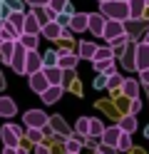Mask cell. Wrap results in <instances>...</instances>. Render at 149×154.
I'll use <instances>...</instances> for the list:
<instances>
[{
  "label": "cell",
  "mask_w": 149,
  "mask_h": 154,
  "mask_svg": "<svg viewBox=\"0 0 149 154\" xmlns=\"http://www.w3.org/2000/svg\"><path fill=\"white\" fill-rule=\"evenodd\" d=\"M82 147H85V144H82V139H79V137H75V134H72V137H67L65 139V149L67 152H82Z\"/></svg>",
  "instance_id": "obj_30"
},
{
  "label": "cell",
  "mask_w": 149,
  "mask_h": 154,
  "mask_svg": "<svg viewBox=\"0 0 149 154\" xmlns=\"http://www.w3.org/2000/svg\"><path fill=\"white\" fill-rule=\"evenodd\" d=\"M57 57H60L57 50H47V52L42 55V67H52V65H57Z\"/></svg>",
  "instance_id": "obj_33"
},
{
  "label": "cell",
  "mask_w": 149,
  "mask_h": 154,
  "mask_svg": "<svg viewBox=\"0 0 149 154\" xmlns=\"http://www.w3.org/2000/svg\"><path fill=\"white\" fill-rule=\"evenodd\" d=\"M139 109H142V102H139V97H134L132 100V114H137Z\"/></svg>",
  "instance_id": "obj_43"
},
{
  "label": "cell",
  "mask_w": 149,
  "mask_h": 154,
  "mask_svg": "<svg viewBox=\"0 0 149 154\" xmlns=\"http://www.w3.org/2000/svg\"><path fill=\"white\" fill-rule=\"evenodd\" d=\"M67 154H77V152H67Z\"/></svg>",
  "instance_id": "obj_50"
},
{
  "label": "cell",
  "mask_w": 149,
  "mask_h": 154,
  "mask_svg": "<svg viewBox=\"0 0 149 154\" xmlns=\"http://www.w3.org/2000/svg\"><path fill=\"white\" fill-rule=\"evenodd\" d=\"M95 50H97V45L95 42H89V40H85V42H79V57H85V60H92V55H95Z\"/></svg>",
  "instance_id": "obj_28"
},
{
  "label": "cell",
  "mask_w": 149,
  "mask_h": 154,
  "mask_svg": "<svg viewBox=\"0 0 149 154\" xmlns=\"http://www.w3.org/2000/svg\"><path fill=\"white\" fill-rule=\"evenodd\" d=\"M139 77H142V85H147V87H149V67L139 72Z\"/></svg>",
  "instance_id": "obj_44"
},
{
  "label": "cell",
  "mask_w": 149,
  "mask_h": 154,
  "mask_svg": "<svg viewBox=\"0 0 149 154\" xmlns=\"http://www.w3.org/2000/svg\"><path fill=\"white\" fill-rule=\"evenodd\" d=\"M65 5H67V0H50V3H47V8H50V10H55V13H62Z\"/></svg>",
  "instance_id": "obj_38"
},
{
  "label": "cell",
  "mask_w": 149,
  "mask_h": 154,
  "mask_svg": "<svg viewBox=\"0 0 149 154\" xmlns=\"http://www.w3.org/2000/svg\"><path fill=\"white\" fill-rule=\"evenodd\" d=\"M129 149H132V134H129V132H119L117 152H129Z\"/></svg>",
  "instance_id": "obj_27"
},
{
  "label": "cell",
  "mask_w": 149,
  "mask_h": 154,
  "mask_svg": "<svg viewBox=\"0 0 149 154\" xmlns=\"http://www.w3.org/2000/svg\"><path fill=\"white\" fill-rule=\"evenodd\" d=\"M20 137H23V127H17V124H5V127L0 129L3 147H17V144H20Z\"/></svg>",
  "instance_id": "obj_2"
},
{
  "label": "cell",
  "mask_w": 149,
  "mask_h": 154,
  "mask_svg": "<svg viewBox=\"0 0 149 154\" xmlns=\"http://www.w3.org/2000/svg\"><path fill=\"white\" fill-rule=\"evenodd\" d=\"M17 42L25 47V50H37V42H40V35H33V32H20Z\"/></svg>",
  "instance_id": "obj_21"
},
{
  "label": "cell",
  "mask_w": 149,
  "mask_h": 154,
  "mask_svg": "<svg viewBox=\"0 0 149 154\" xmlns=\"http://www.w3.org/2000/svg\"><path fill=\"white\" fill-rule=\"evenodd\" d=\"M104 23H107V17L102 13H87V30L97 35V37H102V30H104Z\"/></svg>",
  "instance_id": "obj_7"
},
{
  "label": "cell",
  "mask_w": 149,
  "mask_h": 154,
  "mask_svg": "<svg viewBox=\"0 0 149 154\" xmlns=\"http://www.w3.org/2000/svg\"><path fill=\"white\" fill-rule=\"evenodd\" d=\"M97 72H104V75H112L114 72V60H99V62H92Z\"/></svg>",
  "instance_id": "obj_31"
},
{
  "label": "cell",
  "mask_w": 149,
  "mask_h": 154,
  "mask_svg": "<svg viewBox=\"0 0 149 154\" xmlns=\"http://www.w3.org/2000/svg\"><path fill=\"white\" fill-rule=\"evenodd\" d=\"M0 35H3V40H17L20 37V30L15 25H10L8 20H3V27H0Z\"/></svg>",
  "instance_id": "obj_24"
},
{
  "label": "cell",
  "mask_w": 149,
  "mask_h": 154,
  "mask_svg": "<svg viewBox=\"0 0 149 154\" xmlns=\"http://www.w3.org/2000/svg\"><path fill=\"white\" fill-rule=\"evenodd\" d=\"M119 90H122V94H124V97H129V100L139 97V82H137V80H122Z\"/></svg>",
  "instance_id": "obj_18"
},
{
  "label": "cell",
  "mask_w": 149,
  "mask_h": 154,
  "mask_svg": "<svg viewBox=\"0 0 149 154\" xmlns=\"http://www.w3.org/2000/svg\"><path fill=\"white\" fill-rule=\"evenodd\" d=\"M47 122H50V117H47V112H42V109H27L23 114V124L25 127L42 129V127H47Z\"/></svg>",
  "instance_id": "obj_3"
},
{
  "label": "cell",
  "mask_w": 149,
  "mask_h": 154,
  "mask_svg": "<svg viewBox=\"0 0 149 154\" xmlns=\"http://www.w3.org/2000/svg\"><path fill=\"white\" fill-rule=\"evenodd\" d=\"M70 17H72V15L62 10V13H57V15H55V23H57L60 27H67V25H70Z\"/></svg>",
  "instance_id": "obj_36"
},
{
  "label": "cell",
  "mask_w": 149,
  "mask_h": 154,
  "mask_svg": "<svg viewBox=\"0 0 149 154\" xmlns=\"http://www.w3.org/2000/svg\"><path fill=\"white\" fill-rule=\"evenodd\" d=\"M99 13L107 20H122V23L129 20V5L124 0H104V3H99Z\"/></svg>",
  "instance_id": "obj_1"
},
{
  "label": "cell",
  "mask_w": 149,
  "mask_h": 154,
  "mask_svg": "<svg viewBox=\"0 0 149 154\" xmlns=\"http://www.w3.org/2000/svg\"><path fill=\"white\" fill-rule=\"evenodd\" d=\"M8 10H23V0H3Z\"/></svg>",
  "instance_id": "obj_40"
},
{
  "label": "cell",
  "mask_w": 149,
  "mask_h": 154,
  "mask_svg": "<svg viewBox=\"0 0 149 154\" xmlns=\"http://www.w3.org/2000/svg\"><path fill=\"white\" fill-rule=\"evenodd\" d=\"M47 87H50V82H47V77H45L42 70H37V72L30 75V90H33L35 94H42Z\"/></svg>",
  "instance_id": "obj_10"
},
{
  "label": "cell",
  "mask_w": 149,
  "mask_h": 154,
  "mask_svg": "<svg viewBox=\"0 0 149 154\" xmlns=\"http://www.w3.org/2000/svg\"><path fill=\"white\" fill-rule=\"evenodd\" d=\"M75 137H79V139H85L87 137V134H89V119L87 117H79L77 122H75Z\"/></svg>",
  "instance_id": "obj_25"
},
{
  "label": "cell",
  "mask_w": 149,
  "mask_h": 154,
  "mask_svg": "<svg viewBox=\"0 0 149 154\" xmlns=\"http://www.w3.org/2000/svg\"><path fill=\"white\" fill-rule=\"evenodd\" d=\"M0 42H3V35H0Z\"/></svg>",
  "instance_id": "obj_51"
},
{
  "label": "cell",
  "mask_w": 149,
  "mask_h": 154,
  "mask_svg": "<svg viewBox=\"0 0 149 154\" xmlns=\"http://www.w3.org/2000/svg\"><path fill=\"white\" fill-rule=\"evenodd\" d=\"M67 27H70L72 32H85V30H87V13H72Z\"/></svg>",
  "instance_id": "obj_14"
},
{
  "label": "cell",
  "mask_w": 149,
  "mask_h": 154,
  "mask_svg": "<svg viewBox=\"0 0 149 154\" xmlns=\"http://www.w3.org/2000/svg\"><path fill=\"white\" fill-rule=\"evenodd\" d=\"M124 32H127V23H122V20H107L104 30H102V37L107 42H112V40H117V37H122Z\"/></svg>",
  "instance_id": "obj_4"
},
{
  "label": "cell",
  "mask_w": 149,
  "mask_h": 154,
  "mask_svg": "<svg viewBox=\"0 0 149 154\" xmlns=\"http://www.w3.org/2000/svg\"><path fill=\"white\" fill-rule=\"evenodd\" d=\"M62 10H65V13H70V15H72V13H75V8H72V3H70V0H67V5L62 8Z\"/></svg>",
  "instance_id": "obj_46"
},
{
  "label": "cell",
  "mask_w": 149,
  "mask_h": 154,
  "mask_svg": "<svg viewBox=\"0 0 149 154\" xmlns=\"http://www.w3.org/2000/svg\"><path fill=\"white\" fill-rule=\"evenodd\" d=\"M99 60H114L112 47H99V45H97V50H95V55H92V62H99Z\"/></svg>",
  "instance_id": "obj_26"
},
{
  "label": "cell",
  "mask_w": 149,
  "mask_h": 154,
  "mask_svg": "<svg viewBox=\"0 0 149 154\" xmlns=\"http://www.w3.org/2000/svg\"><path fill=\"white\" fill-rule=\"evenodd\" d=\"M95 90H107V75L99 72V77L95 80Z\"/></svg>",
  "instance_id": "obj_39"
},
{
  "label": "cell",
  "mask_w": 149,
  "mask_h": 154,
  "mask_svg": "<svg viewBox=\"0 0 149 154\" xmlns=\"http://www.w3.org/2000/svg\"><path fill=\"white\" fill-rule=\"evenodd\" d=\"M40 35L47 37V40H60V37H62V27H60L55 20H47L42 27H40Z\"/></svg>",
  "instance_id": "obj_12"
},
{
  "label": "cell",
  "mask_w": 149,
  "mask_h": 154,
  "mask_svg": "<svg viewBox=\"0 0 149 154\" xmlns=\"http://www.w3.org/2000/svg\"><path fill=\"white\" fill-rule=\"evenodd\" d=\"M3 154H20V152H17V147H5Z\"/></svg>",
  "instance_id": "obj_45"
},
{
  "label": "cell",
  "mask_w": 149,
  "mask_h": 154,
  "mask_svg": "<svg viewBox=\"0 0 149 154\" xmlns=\"http://www.w3.org/2000/svg\"><path fill=\"white\" fill-rule=\"evenodd\" d=\"M57 52H60V57H57V67H60V70H75V67H77L79 55L67 52V50H57Z\"/></svg>",
  "instance_id": "obj_11"
},
{
  "label": "cell",
  "mask_w": 149,
  "mask_h": 154,
  "mask_svg": "<svg viewBox=\"0 0 149 154\" xmlns=\"http://www.w3.org/2000/svg\"><path fill=\"white\" fill-rule=\"evenodd\" d=\"M25 55H27V50L15 40V50H13V57H10V67H13L17 75H25Z\"/></svg>",
  "instance_id": "obj_6"
},
{
  "label": "cell",
  "mask_w": 149,
  "mask_h": 154,
  "mask_svg": "<svg viewBox=\"0 0 149 154\" xmlns=\"http://www.w3.org/2000/svg\"><path fill=\"white\" fill-rule=\"evenodd\" d=\"M127 5H129V20H139L149 3L147 0H127Z\"/></svg>",
  "instance_id": "obj_15"
},
{
  "label": "cell",
  "mask_w": 149,
  "mask_h": 154,
  "mask_svg": "<svg viewBox=\"0 0 149 154\" xmlns=\"http://www.w3.org/2000/svg\"><path fill=\"white\" fill-rule=\"evenodd\" d=\"M122 67L124 70H134V45L132 47L127 45V50L122 52Z\"/></svg>",
  "instance_id": "obj_29"
},
{
  "label": "cell",
  "mask_w": 149,
  "mask_h": 154,
  "mask_svg": "<svg viewBox=\"0 0 149 154\" xmlns=\"http://www.w3.org/2000/svg\"><path fill=\"white\" fill-rule=\"evenodd\" d=\"M124 3H127V0H124Z\"/></svg>",
  "instance_id": "obj_53"
},
{
  "label": "cell",
  "mask_w": 149,
  "mask_h": 154,
  "mask_svg": "<svg viewBox=\"0 0 149 154\" xmlns=\"http://www.w3.org/2000/svg\"><path fill=\"white\" fill-rule=\"evenodd\" d=\"M117 127L122 129V132H129V134H132V132H137V114H132V112H129V114H124V117L117 122Z\"/></svg>",
  "instance_id": "obj_22"
},
{
  "label": "cell",
  "mask_w": 149,
  "mask_h": 154,
  "mask_svg": "<svg viewBox=\"0 0 149 154\" xmlns=\"http://www.w3.org/2000/svg\"><path fill=\"white\" fill-rule=\"evenodd\" d=\"M119 85H122V75L119 72L107 75V90H119Z\"/></svg>",
  "instance_id": "obj_35"
},
{
  "label": "cell",
  "mask_w": 149,
  "mask_h": 154,
  "mask_svg": "<svg viewBox=\"0 0 149 154\" xmlns=\"http://www.w3.org/2000/svg\"><path fill=\"white\" fill-rule=\"evenodd\" d=\"M149 67V45L144 42V40H139L137 45H134V70H147Z\"/></svg>",
  "instance_id": "obj_5"
},
{
  "label": "cell",
  "mask_w": 149,
  "mask_h": 154,
  "mask_svg": "<svg viewBox=\"0 0 149 154\" xmlns=\"http://www.w3.org/2000/svg\"><path fill=\"white\" fill-rule=\"evenodd\" d=\"M0 90H5V77H3V72H0Z\"/></svg>",
  "instance_id": "obj_47"
},
{
  "label": "cell",
  "mask_w": 149,
  "mask_h": 154,
  "mask_svg": "<svg viewBox=\"0 0 149 154\" xmlns=\"http://www.w3.org/2000/svg\"><path fill=\"white\" fill-rule=\"evenodd\" d=\"M102 132H104V124L99 122L97 117H89V134H95V137H102Z\"/></svg>",
  "instance_id": "obj_32"
},
{
  "label": "cell",
  "mask_w": 149,
  "mask_h": 154,
  "mask_svg": "<svg viewBox=\"0 0 149 154\" xmlns=\"http://www.w3.org/2000/svg\"><path fill=\"white\" fill-rule=\"evenodd\" d=\"M47 127L52 129V134H60V139H67V137H72V129L67 127V122H65L62 117H50Z\"/></svg>",
  "instance_id": "obj_9"
},
{
  "label": "cell",
  "mask_w": 149,
  "mask_h": 154,
  "mask_svg": "<svg viewBox=\"0 0 149 154\" xmlns=\"http://www.w3.org/2000/svg\"><path fill=\"white\" fill-rule=\"evenodd\" d=\"M37 70H42V55L37 50H27V55H25V75H33Z\"/></svg>",
  "instance_id": "obj_8"
},
{
  "label": "cell",
  "mask_w": 149,
  "mask_h": 154,
  "mask_svg": "<svg viewBox=\"0 0 149 154\" xmlns=\"http://www.w3.org/2000/svg\"><path fill=\"white\" fill-rule=\"evenodd\" d=\"M15 114H17V104H15V100L0 97V117L10 119V117H15Z\"/></svg>",
  "instance_id": "obj_16"
},
{
  "label": "cell",
  "mask_w": 149,
  "mask_h": 154,
  "mask_svg": "<svg viewBox=\"0 0 149 154\" xmlns=\"http://www.w3.org/2000/svg\"><path fill=\"white\" fill-rule=\"evenodd\" d=\"M144 134H147V137H149V124H147V127H144Z\"/></svg>",
  "instance_id": "obj_49"
},
{
  "label": "cell",
  "mask_w": 149,
  "mask_h": 154,
  "mask_svg": "<svg viewBox=\"0 0 149 154\" xmlns=\"http://www.w3.org/2000/svg\"><path fill=\"white\" fill-rule=\"evenodd\" d=\"M82 144H85V147H89V149H97V147H99V137H95V134H87V137L82 139Z\"/></svg>",
  "instance_id": "obj_37"
},
{
  "label": "cell",
  "mask_w": 149,
  "mask_h": 154,
  "mask_svg": "<svg viewBox=\"0 0 149 154\" xmlns=\"http://www.w3.org/2000/svg\"><path fill=\"white\" fill-rule=\"evenodd\" d=\"M40 20L33 15V13H25V23H23V32H33V35H40Z\"/></svg>",
  "instance_id": "obj_20"
},
{
  "label": "cell",
  "mask_w": 149,
  "mask_h": 154,
  "mask_svg": "<svg viewBox=\"0 0 149 154\" xmlns=\"http://www.w3.org/2000/svg\"><path fill=\"white\" fill-rule=\"evenodd\" d=\"M13 50H15V40H3V42H0V62H3V65H10Z\"/></svg>",
  "instance_id": "obj_23"
},
{
  "label": "cell",
  "mask_w": 149,
  "mask_h": 154,
  "mask_svg": "<svg viewBox=\"0 0 149 154\" xmlns=\"http://www.w3.org/2000/svg\"><path fill=\"white\" fill-rule=\"evenodd\" d=\"M42 137H45V132H42V129H37V127H27V139L33 142V144H40V142H42Z\"/></svg>",
  "instance_id": "obj_34"
},
{
  "label": "cell",
  "mask_w": 149,
  "mask_h": 154,
  "mask_svg": "<svg viewBox=\"0 0 149 154\" xmlns=\"http://www.w3.org/2000/svg\"><path fill=\"white\" fill-rule=\"evenodd\" d=\"M35 154H52V152H50V147H45V144L40 142V144H35Z\"/></svg>",
  "instance_id": "obj_41"
},
{
  "label": "cell",
  "mask_w": 149,
  "mask_h": 154,
  "mask_svg": "<svg viewBox=\"0 0 149 154\" xmlns=\"http://www.w3.org/2000/svg\"><path fill=\"white\" fill-rule=\"evenodd\" d=\"M42 72H45V77H47L50 85H62V75H65V70H60L57 65H52V67H42Z\"/></svg>",
  "instance_id": "obj_19"
},
{
  "label": "cell",
  "mask_w": 149,
  "mask_h": 154,
  "mask_svg": "<svg viewBox=\"0 0 149 154\" xmlns=\"http://www.w3.org/2000/svg\"><path fill=\"white\" fill-rule=\"evenodd\" d=\"M25 3L30 5V8H42V5H47L50 0H25Z\"/></svg>",
  "instance_id": "obj_42"
},
{
  "label": "cell",
  "mask_w": 149,
  "mask_h": 154,
  "mask_svg": "<svg viewBox=\"0 0 149 154\" xmlns=\"http://www.w3.org/2000/svg\"><path fill=\"white\" fill-rule=\"evenodd\" d=\"M62 92H65L62 85H50V87H47L42 94H40V97H42V102H45V104H55L60 97H62Z\"/></svg>",
  "instance_id": "obj_13"
},
{
  "label": "cell",
  "mask_w": 149,
  "mask_h": 154,
  "mask_svg": "<svg viewBox=\"0 0 149 154\" xmlns=\"http://www.w3.org/2000/svg\"><path fill=\"white\" fill-rule=\"evenodd\" d=\"M144 42H147V45H149V30H147V32H144Z\"/></svg>",
  "instance_id": "obj_48"
},
{
  "label": "cell",
  "mask_w": 149,
  "mask_h": 154,
  "mask_svg": "<svg viewBox=\"0 0 149 154\" xmlns=\"http://www.w3.org/2000/svg\"><path fill=\"white\" fill-rule=\"evenodd\" d=\"M119 132H122V129H119L117 124H114V127H104V132H102V137H99V139H102V144H107V147H117Z\"/></svg>",
  "instance_id": "obj_17"
},
{
  "label": "cell",
  "mask_w": 149,
  "mask_h": 154,
  "mask_svg": "<svg viewBox=\"0 0 149 154\" xmlns=\"http://www.w3.org/2000/svg\"><path fill=\"white\" fill-rule=\"evenodd\" d=\"M99 3H104V0H99Z\"/></svg>",
  "instance_id": "obj_52"
}]
</instances>
